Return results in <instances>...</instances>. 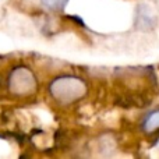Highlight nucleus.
<instances>
[{"mask_svg":"<svg viewBox=\"0 0 159 159\" xmlns=\"http://www.w3.org/2000/svg\"><path fill=\"white\" fill-rule=\"evenodd\" d=\"M143 129L147 133H154L159 130V110H155L151 115L147 116V119L143 123Z\"/></svg>","mask_w":159,"mask_h":159,"instance_id":"nucleus-4","label":"nucleus"},{"mask_svg":"<svg viewBox=\"0 0 159 159\" xmlns=\"http://www.w3.org/2000/svg\"><path fill=\"white\" fill-rule=\"evenodd\" d=\"M52 96L59 103H73L87 93V84L77 77H60L50 84Z\"/></svg>","mask_w":159,"mask_h":159,"instance_id":"nucleus-1","label":"nucleus"},{"mask_svg":"<svg viewBox=\"0 0 159 159\" xmlns=\"http://www.w3.org/2000/svg\"><path fill=\"white\" fill-rule=\"evenodd\" d=\"M36 84L35 75L32 74L30 69L27 67H17L10 73L8 77V91L11 95L25 98L36 92Z\"/></svg>","mask_w":159,"mask_h":159,"instance_id":"nucleus-2","label":"nucleus"},{"mask_svg":"<svg viewBox=\"0 0 159 159\" xmlns=\"http://www.w3.org/2000/svg\"><path fill=\"white\" fill-rule=\"evenodd\" d=\"M155 22H157V18H155V16L151 13L149 6L141 4L137 11V27L147 31V30L154 28Z\"/></svg>","mask_w":159,"mask_h":159,"instance_id":"nucleus-3","label":"nucleus"},{"mask_svg":"<svg viewBox=\"0 0 159 159\" xmlns=\"http://www.w3.org/2000/svg\"><path fill=\"white\" fill-rule=\"evenodd\" d=\"M64 2L66 0H42V3L50 10H59L64 4Z\"/></svg>","mask_w":159,"mask_h":159,"instance_id":"nucleus-5","label":"nucleus"}]
</instances>
